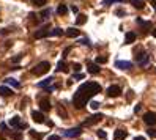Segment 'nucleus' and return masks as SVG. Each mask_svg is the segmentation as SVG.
Returning <instances> with one entry per match:
<instances>
[{"label":"nucleus","mask_w":156,"mask_h":140,"mask_svg":"<svg viewBox=\"0 0 156 140\" xmlns=\"http://www.w3.org/2000/svg\"><path fill=\"white\" fill-rule=\"evenodd\" d=\"M49 35H52V36H62V35H63V30L62 29H54V30H50V33Z\"/></svg>","instance_id":"bb28decb"},{"label":"nucleus","mask_w":156,"mask_h":140,"mask_svg":"<svg viewBox=\"0 0 156 140\" xmlns=\"http://www.w3.org/2000/svg\"><path fill=\"white\" fill-rule=\"evenodd\" d=\"M126 139V131L125 129H117L114 134V140H125Z\"/></svg>","instance_id":"4468645a"},{"label":"nucleus","mask_w":156,"mask_h":140,"mask_svg":"<svg viewBox=\"0 0 156 140\" xmlns=\"http://www.w3.org/2000/svg\"><path fill=\"white\" fill-rule=\"evenodd\" d=\"M80 68H82V66H80L79 63H74V65H73V69H74L76 72H79V71H80Z\"/></svg>","instance_id":"72a5a7b5"},{"label":"nucleus","mask_w":156,"mask_h":140,"mask_svg":"<svg viewBox=\"0 0 156 140\" xmlns=\"http://www.w3.org/2000/svg\"><path fill=\"white\" fill-rule=\"evenodd\" d=\"M126 93H128V96H126V98H128V101H131L132 98H134V91H132V90H128Z\"/></svg>","instance_id":"473e14b6"},{"label":"nucleus","mask_w":156,"mask_h":140,"mask_svg":"<svg viewBox=\"0 0 156 140\" xmlns=\"http://www.w3.org/2000/svg\"><path fill=\"white\" fill-rule=\"evenodd\" d=\"M57 71L58 72H68V66H66V63H65V61L63 60H62V61H58V65H57Z\"/></svg>","instance_id":"aec40b11"},{"label":"nucleus","mask_w":156,"mask_h":140,"mask_svg":"<svg viewBox=\"0 0 156 140\" xmlns=\"http://www.w3.org/2000/svg\"><path fill=\"white\" fill-rule=\"evenodd\" d=\"M0 95L2 96H11L13 95V90L8 87H0Z\"/></svg>","instance_id":"412c9836"},{"label":"nucleus","mask_w":156,"mask_h":140,"mask_svg":"<svg viewBox=\"0 0 156 140\" xmlns=\"http://www.w3.org/2000/svg\"><path fill=\"white\" fill-rule=\"evenodd\" d=\"M134 140H145V139H143V137H140V135H139V137H136Z\"/></svg>","instance_id":"8fccbe9b"},{"label":"nucleus","mask_w":156,"mask_h":140,"mask_svg":"<svg viewBox=\"0 0 156 140\" xmlns=\"http://www.w3.org/2000/svg\"><path fill=\"white\" fill-rule=\"evenodd\" d=\"M85 22H87V16H85V14H79L77 19H76V24L77 25H84Z\"/></svg>","instance_id":"5701e85b"},{"label":"nucleus","mask_w":156,"mask_h":140,"mask_svg":"<svg viewBox=\"0 0 156 140\" xmlns=\"http://www.w3.org/2000/svg\"><path fill=\"white\" fill-rule=\"evenodd\" d=\"M73 79H74V80H80V79H84V74H82V72H80V74L77 72V74H74Z\"/></svg>","instance_id":"f704fd0d"},{"label":"nucleus","mask_w":156,"mask_h":140,"mask_svg":"<svg viewBox=\"0 0 156 140\" xmlns=\"http://www.w3.org/2000/svg\"><path fill=\"white\" fill-rule=\"evenodd\" d=\"M101 120H103V115H101V114H95V115L88 116V118L82 123V126H93V124L99 123Z\"/></svg>","instance_id":"20e7f679"},{"label":"nucleus","mask_w":156,"mask_h":140,"mask_svg":"<svg viewBox=\"0 0 156 140\" xmlns=\"http://www.w3.org/2000/svg\"><path fill=\"white\" fill-rule=\"evenodd\" d=\"M117 2H126V0H103L104 5H111V3H117Z\"/></svg>","instance_id":"c85d7f7f"},{"label":"nucleus","mask_w":156,"mask_h":140,"mask_svg":"<svg viewBox=\"0 0 156 140\" xmlns=\"http://www.w3.org/2000/svg\"><path fill=\"white\" fill-rule=\"evenodd\" d=\"M10 124L13 127H19L21 126V118H19V116H13V118L10 120Z\"/></svg>","instance_id":"4be33fe9"},{"label":"nucleus","mask_w":156,"mask_h":140,"mask_svg":"<svg viewBox=\"0 0 156 140\" xmlns=\"http://www.w3.org/2000/svg\"><path fill=\"white\" fill-rule=\"evenodd\" d=\"M57 13L60 14V16H65V14L68 13V8H66V5H63V3H62V5H58V8H57Z\"/></svg>","instance_id":"b1692460"},{"label":"nucleus","mask_w":156,"mask_h":140,"mask_svg":"<svg viewBox=\"0 0 156 140\" xmlns=\"http://www.w3.org/2000/svg\"><path fill=\"white\" fill-rule=\"evenodd\" d=\"M79 42H80V44H85V46H90V41H88L87 38H84V40H80Z\"/></svg>","instance_id":"4c0bfd02"},{"label":"nucleus","mask_w":156,"mask_h":140,"mask_svg":"<svg viewBox=\"0 0 156 140\" xmlns=\"http://www.w3.org/2000/svg\"><path fill=\"white\" fill-rule=\"evenodd\" d=\"M151 35H153V36L156 38V29H153V30H151Z\"/></svg>","instance_id":"de8ad7c7"},{"label":"nucleus","mask_w":156,"mask_h":140,"mask_svg":"<svg viewBox=\"0 0 156 140\" xmlns=\"http://www.w3.org/2000/svg\"><path fill=\"white\" fill-rule=\"evenodd\" d=\"M115 68H118V69H131L132 68V63L131 61H123V60H117L115 61Z\"/></svg>","instance_id":"1a4fd4ad"},{"label":"nucleus","mask_w":156,"mask_h":140,"mask_svg":"<svg viewBox=\"0 0 156 140\" xmlns=\"http://www.w3.org/2000/svg\"><path fill=\"white\" fill-rule=\"evenodd\" d=\"M48 140H60V135H50Z\"/></svg>","instance_id":"ea45409f"},{"label":"nucleus","mask_w":156,"mask_h":140,"mask_svg":"<svg viewBox=\"0 0 156 140\" xmlns=\"http://www.w3.org/2000/svg\"><path fill=\"white\" fill-rule=\"evenodd\" d=\"M147 132H148V135H150V137H155V139H156V129L151 127V129H148Z\"/></svg>","instance_id":"2f4dec72"},{"label":"nucleus","mask_w":156,"mask_h":140,"mask_svg":"<svg viewBox=\"0 0 156 140\" xmlns=\"http://www.w3.org/2000/svg\"><path fill=\"white\" fill-rule=\"evenodd\" d=\"M106 93H107V96H111V98H117V96L122 95V88H120L118 85H111Z\"/></svg>","instance_id":"0eeeda50"},{"label":"nucleus","mask_w":156,"mask_h":140,"mask_svg":"<svg viewBox=\"0 0 156 140\" xmlns=\"http://www.w3.org/2000/svg\"><path fill=\"white\" fill-rule=\"evenodd\" d=\"M107 55H98L96 57V65H101V63H107Z\"/></svg>","instance_id":"393cba45"},{"label":"nucleus","mask_w":156,"mask_h":140,"mask_svg":"<svg viewBox=\"0 0 156 140\" xmlns=\"http://www.w3.org/2000/svg\"><path fill=\"white\" fill-rule=\"evenodd\" d=\"M32 118H33V121L35 123H44L46 120H44V115H43V112H32Z\"/></svg>","instance_id":"9d476101"},{"label":"nucleus","mask_w":156,"mask_h":140,"mask_svg":"<svg viewBox=\"0 0 156 140\" xmlns=\"http://www.w3.org/2000/svg\"><path fill=\"white\" fill-rule=\"evenodd\" d=\"M143 123L148 124V126H155L156 124V114L155 112H147V114H143Z\"/></svg>","instance_id":"39448f33"},{"label":"nucleus","mask_w":156,"mask_h":140,"mask_svg":"<svg viewBox=\"0 0 156 140\" xmlns=\"http://www.w3.org/2000/svg\"><path fill=\"white\" fill-rule=\"evenodd\" d=\"M90 107L93 109V110H96V109H98V107H99V102H96V101H93V102L90 104Z\"/></svg>","instance_id":"e433bc0d"},{"label":"nucleus","mask_w":156,"mask_h":140,"mask_svg":"<svg viewBox=\"0 0 156 140\" xmlns=\"http://www.w3.org/2000/svg\"><path fill=\"white\" fill-rule=\"evenodd\" d=\"M46 2H48V0H32V3L35 6H44Z\"/></svg>","instance_id":"cd10ccee"},{"label":"nucleus","mask_w":156,"mask_h":140,"mask_svg":"<svg viewBox=\"0 0 156 140\" xmlns=\"http://www.w3.org/2000/svg\"><path fill=\"white\" fill-rule=\"evenodd\" d=\"M71 10H73V13H77V11H79V10H77V6H74V5L71 6Z\"/></svg>","instance_id":"a18cd8bd"},{"label":"nucleus","mask_w":156,"mask_h":140,"mask_svg":"<svg viewBox=\"0 0 156 140\" xmlns=\"http://www.w3.org/2000/svg\"><path fill=\"white\" fill-rule=\"evenodd\" d=\"M151 5L155 6V10H156V0H151Z\"/></svg>","instance_id":"09e8293b"},{"label":"nucleus","mask_w":156,"mask_h":140,"mask_svg":"<svg viewBox=\"0 0 156 140\" xmlns=\"http://www.w3.org/2000/svg\"><path fill=\"white\" fill-rule=\"evenodd\" d=\"M98 137L104 140V139H107V134H106L104 131H98Z\"/></svg>","instance_id":"7c9ffc66"},{"label":"nucleus","mask_w":156,"mask_h":140,"mask_svg":"<svg viewBox=\"0 0 156 140\" xmlns=\"http://www.w3.org/2000/svg\"><path fill=\"white\" fill-rule=\"evenodd\" d=\"M82 134V127H73V129H68L63 132L65 137H69V139H74V137H79V135Z\"/></svg>","instance_id":"423d86ee"},{"label":"nucleus","mask_w":156,"mask_h":140,"mask_svg":"<svg viewBox=\"0 0 156 140\" xmlns=\"http://www.w3.org/2000/svg\"><path fill=\"white\" fill-rule=\"evenodd\" d=\"M136 60H137V63L140 66H145V65H148V61H150V57H148L143 50H137V52H136Z\"/></svg>","instance_id":"7ed1b4c3"},{"label":"nucleus","mask_w":156,"mask_h":140,"mask_svg":"<svg viewBox=\"0 0 156 140\" xmlns=\"http://www.w3.org/2000/svg\"><path fill=\"white\" fill-rule=\"evenodd\" d=\"M129 2H131V5H134L137 10H142L143 6H145V2H143V0H129Z\"/></svg>","instance_id":"a211bd4d"},{"label":"nucleus","mask_w":156,"mask_h":140,"mask_svg":"<svg viewBox=\"0 0 156 140\" xmlns=\"http://www.w3.org/2000/svg\"><path fill=\"white\" fill-rule=\"evenodd\" d=\"M49 33H50L49 25H46V27H43V29H40V30H36V32H35V38H36V40H41V38L49 36Z\"/></svg>","instance_id":"6e6552de"},{"label":"nucleus","mask_w":156,"mask_h":140,"mask_svg":"<svg viewBox=\"0 0 156 140\" xmlns=\"http://www.w3.org/2000/svg\"><path fill=\"white\" fill-rule=\"evenodd\" d=\"M0 127H2L3 131H6V124H5V123H2V124H0Z\"/></svg>","instance_id":"49530a36"},{"label":"nucleus","mask_w":156,"mask_h":140,"mask_svg":"<svg viewBox=\"0 0 156 140\" xmlns=\"http://www.w3.org/2000/svg\"><path fill=\"white\" fill-rule=\"evenodd\" d=\"M65 33H66V36H68V38H77V36L80 35L79 30H77V29H73V27H71V29H68Z\"/></svg>","instance_id":"dca6fc26"},{"label":"nucleus","mask_w":156,"mask_h":140,"mask_svg":"<svg viewBox=\"0 0 156 140\" xmlns=\"http://www.w3.org/2000/svg\"><path fill=\"white\" fill-rule=\"evenodd\" d=\"M136 33L134 32H128L126 35H125V44H131V42H134L136 41Z\"/></svg>","instance_id":"ddd939ff"},{"label":"nucleus","mask_w":156,"mask_h":140,"mask_svg":"<svg viewBox=\"0 0 156 140\" xmlns=\"http://www.w3.org/2000/svg\"><path fill=\"white\" fill-rule=\"evenodd\" d=\"M13 137H14V139H16V140H22V135H21V134H19V132H17V134H14V135H13Z\"/></svg>","instance_id":"37998d69"},{"label":"nucleus","mask_w":156,"mask_h":140,"mask_svg":"<svg viewBox=\"0 0 156 140\" xmlns=\"http://www.w3.org/2000/svg\"><path fill=\"white\" fill-rule=\"evenodd\" d=\"M140 106H142V104H137V106H136V114H139V112H140Z\"/></svg>","instance_id":"c03bdc74"},{"label":"nucleus","mask_w":156,"mask_h":140,"mask_svg":"<svg viewBox=\"0 0 156 140\" xmlns=\"http://www.w3.org/2000/svg\"><path fill=\"white\" fill-rule=\"evenodd\" d=\"M21 58H22V55H16V57H13V63H17V61H21Z\"/></svg>","instance_id":"58836bf2"},{"label":"nucleus","mask_w":156,"mask_h":140,"mask_svg":"<svg viewBox=\"0 0 156 140\" xmlns=\"http://www.w3.org/2000/svg\"><path fill=\"white\" fill-rule=\"evenodd\" d=\"M58 114L63 116V118H66V116H68V115H66V112L63 110V107H58Z\"/></svg>","instance_id":"c9c22d12"},{"label":"nucleus","mask_w":156,"mask_h":140,"mask_svg":"<svg viewBox=\"0 0 156 140\" xmlns=\"http://www.w3.org/2000/svg\"><path fill=\"white\" fill-rule=\"evenodd\" d=\"M49 68H50L49 61H41V63H38V65L32 69V74H35V76H43V74H46V72H49Z\"/></svg>","instance_id":"f03ea898"},{"label":"nucleus","mask_w":156,"mask_h":140,"mask_svg":"<svg viewBox=\"0 0 156 140\" xmlns=\"http://www.w3.org/2000/svg\"><path fill=\"white\" fill-rule=\"evenodd\" d=\"M101 93V85L96 82H85L82 84L73 96V104L76 109H84L85 104L90 101L95 95Z\"/></svg>","instance_id":"f257e3e1"},{"label":"nucleus","mask_w":156,"mask_h":140,"mask_svg":"<svg viewBox=\"0 0 156 140\" xmlns=\"http://www.w3.org/2000/svg\"><path fill=\"white\" fill-rule=\"evenodd\" d=\"M49 14H50V10H44V11L41 13V17H43V19H48Z\"/></svg>","instance_id":"c756f323"},{"label":"nucleus","mask_w":156,"mask_h":140,"mask_svg":"<svg viewBox=\"0 0 156 140\" xmlns=\"http://www.w3.org/2000/svg\"><path fill=\"white\" fill-rule=\"evenodd\" d=\"M101 71V68H99V65H96V63H88V72L90 74H98V72Z\"/></svg>","instance_id":"2eb2a0df"},{"label":"nucleus","mask_w":156,"mask_h":140,"mask_svg":"<svg viewBox=\"0 0 156 140\" xmlns=\"http://www.w3.org/2000/svg\"><path fill=\"white\" fill-rule=\"evenodd\" d=\"M115 14H117V16H123L125 11H123V10H117V11H115Z\"/></svg>","instance_id":"a19ab883"},{"label":"nucleus","mask_w":156,"mask_h":140,"mask_svg":"<svg viewBox=\"0 0 156 140\" xmlns=\"http://www.w3.org/2000/svg\"><path fill=\"white\" fill-rule=\"evenodd\" d=\"M30 137H32L33 140H41L43 139V134H40V132H35L30 129Z\"/></svg>","instance_id":"a878e982"},{"label":"nucleus","mask_w":156,"mask_h":140,"mask_svg":"<svg viewBox=\"0 0 156 140\" xmlns=\"http://www.w3.org/2000/svg\"><path fill=\"white\" fill-rule=\"evenodd\" d=\"M52 82H54V77H49V79H44L43 82L38 84V87H40V88H49V85Z\"/></svg>","instance_id":"f3484780"},{"label":"nucleus","mask_w":156,"mask_h":140,"mask_svg":"<svg viewBox=\"0 0 156 140\" xmlns=\"http://www.w3.org/2000/svg\"><path fill=\"white\" fill-rule=\"evenodd\" d=\"M40 109L43 112H49L50 110V101L48 98H44V99H41L40 101Z\"/></svg>","instance_id":"f8f14e48"},{"label":"nucleus","mask_w":156,"mask_h":140,"mask_svg":"<svg viewBox=\"0 0 156 140\" xmlns=\"http://www.w3.org/2000/svg\"><path fill=\"white\" fill-rule=\"evenodd\" d=\"M5 82L8 84V85H11V87H14V88H19V87H21V84H19L16 79H13V77H8V79H5Z\"/></svg>","instance_id":"6ab92c4d"},{"label":"nucleus","mask_w":156,"mask_h":140,"mask_svg":"<svg viewBox=\"0 0 156 140\" xmlns=\"http://www.w3.org/2000/svg\"><path fill=\"white\" fill-rule=\"evenodd\" d=\"M137 24L143 29V32H148V30H153V24L147 21H142V19H137Z\"/></svg>","instance_id":"9b49d317"},{"label":"nucleus","mask_w":156,"mask_h":140,"mask_svg":"<svg viewBox=\"0 0 156 140\" xmlns=\"http://www.w3.org/2000/svg\"><path fill=\"white\" fill-rule=\"evenodd\" d=\"M0 140H5V137H3V135H0Z\"/></svg>","instance_id":"3c124183"},{"label":"nucleus","mask_w":156,"mask_h":140,"mask_svg":"<svg viewBox=\"0 0 156 140\" xmlns=\"http://www.w3.org/2000/svg\"><path fill=\"white\" fill-rule=\"evenodd\" d=\"M69 50H71V47H66V49L63 50V57H66V55H68V54H69Z\"/></svg>","instance_id":"79ce46f5"}]
</instances>
